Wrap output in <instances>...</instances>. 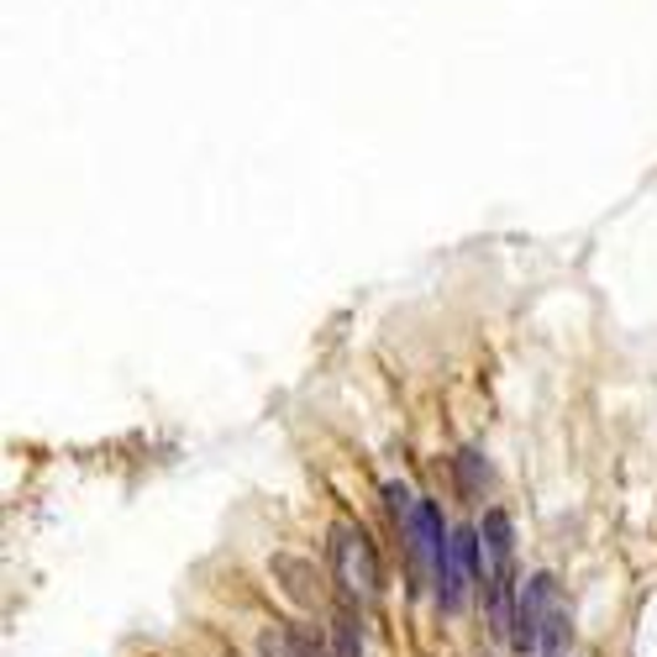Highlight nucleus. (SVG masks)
Instances as JSON below:
<instances>
[{"instance_id":"423d86ee","label":"nucleus","mask_w":657,"mask_h":657,"mask_svg":"<svg viewBox=\"0 0 657 657\" xmlns=\"http://www.w3.org/2000/svg\"><path fill=\"white\" fill-rule=\"evenodd\" d=\"M331 653L337 657H363V632L352 611H331Z\"/></svg>"},{"instance_id":"7ed1b4c3","label":"nucleus","mask_w":657,"mask_h":657,"mask_svg":"<svg viewBox=\"0 0 657 657\" xmlns=\"http://www.w3.org/2000/svg\"><path fill=\"white\" fill-rule=\"evenodd\" d=\"M479 558H484V541H479V526H452V552H447V579H442V611H463L469 594L479 589Z\"/></svg>"},{"instance_id":"20e7f679","label":"nucleus","mask_w":657,"mask_h":657,"mask_svg":"<svg viewBox=\"0 0 657 657\" xmlns=\"http://www.w3.org/2000/svg\"><path fill=\"white\" fill-rule=\"evenodd\" d=\"M259 657H337L331 642L310 626H269L259 636Z\"/></svg>"},{"instance_id":"0eeeda50","label":"nucleus","mask_w":657,"mask_h":657,"mask_svg":"<svg viewBox=\"0 0 657 657\" xmlns=\"http://www.w3.org/2000/svg\"><path fill=\"white\" fill-rule=\"evenodd\" d=\"M274 573H284V579H289V594H295V600H310V568L306 563H295V558H274Z\"/></svg>"},{"instance_id":"39448f33","label":"nucleus","mask_w":657,"mask_h":657,"mask_svg":"<svg viewBox=\"0 0 657 657\" xmlns=\"http://www.w3.org/2000/svg\"><path fill=\"white\" fill-rule=\"evenodd\" d=\"M479 541H484V558H490V573H516V526H511V511H484V526H479Z\"/></svg>"},{"instance_id":"1a4fd4ad","label":"nucleus","mask_w":657,"mask_h":657,"mask_svg":"<svg viewBox=\"0 0 657 657\" xmlns=\"http://www.w3.org/2000/svg\"><path fill=\"white\" fill-rule=\"evenodd\" d=\"M384 505H390V516H395V526H399V521L416 511V494L405 490V484H395V479H390V484H384Z\"/></svg>"},{"instance_id":"f257e3e1","label":"nucleus","mask_w":657,"mask_h":657,"mask_svg":"<svg viewBox=\"0 0 657 657\" xmlns=\"http://www.w3.org/2000/svg\"><path fill=\"white\" fill-rule=\"evenodd\" d=\"M399 537L410 547V558H416V573H421L426 584L442 594V579H447V552H452V526L442 521V511L431 505V500H416V511L399 521Z\"/></svg>"},{"instance_id":"6e6552de","label":"nucleus","mask_w":657,"mask_h":657,"mask_svg":"<svg viewBox=\"0 0 657 657\" xmlns=\"http://www.w3.org/2000/svg\"><path fill=\"white\" fill-rule=\"evenodd\" d=\"M458 473H463V484H469V490L490 484V463H484V458H479L473 447H463V452H458Z\"/></svg>"},{"instance_id":"f03ea898","label":"nucleus","mask_w":657,"mask_h":657,"mask_svg":"<svg viewBox=\"0 0 657 657\" xmlns=\"http://www.w3.org/2000/svg\"><path fill=\"white\" fill-rule=\"evenodd\" d=\"M331 568H337V579H342V589L348 594H358V600H374L379 594V552L374 541L363 537L358 526H331Z\"/></svg>"}]
</instances>
